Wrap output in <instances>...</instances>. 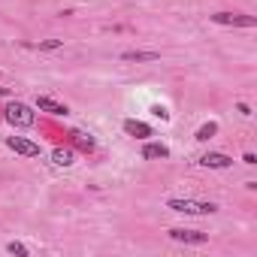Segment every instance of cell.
I'll return each mask as SVG.
<instances>
[{"instance_id": "obj_1", "label": "cell", "mask_w": 257, "mask_h": 257, "mask_svg": "<svg viewBox=\"0 0 257 257\" xmlns=\"http://www.w3.org/2000/svg\"><path fill=\"white\" fill-rule=\"evenodd\" d=\"M166 206L173 212H185V215H212V212H218L215 203H197V200H169Z\"/></svg>"}, {"instance_id": "obj_8", "label": "cell", "mask_w": 257, "mask_h": 257, "mask_svg": "<svg viewBox=\"0 0 257 257\" xmlns=\"http://www.w3.org/2000/svg\"><path fill=\"white\" fill-rule=\"evenodd\" d=\"M124 133H127V136H136V140H148V136H151V127L142 124V121H133V118H127V121H124Z\"/></svg>"}, {"instance_id": "obj_14", "label": "cell", "mask_w": 257, "mask_h": 257, "mask_svg": "<svg viewBox=\"0 0 257 257\" xmlns=\"http://www.w3.org/2000/svg\"><path fill=\"white\" fill-rule=\"evenodd\" d=\"M6 251H9V254H19V257H27V248H24L22 242H9Z\"/></svg>"}, {"instance_id": "obj_10", "label": "cell", "mask_w": 257, "mask_h": 257, "mask_svg": "<svg viewBox=\"0 0 257 257\" xmlns=\"http://www.w3.org/2000/svg\"><path fill=\"white\" fill-rule=\"evenodd\" d=\"M158 51H124L121 61H158Z\"/></svg>"}, {"instance_id": "obj_2", "label": "cell", "mask_w": 257, "mask_h": 257, "mask_svg": "<svg viewBox=\"0 0 257 257\" xmlns=\"http://www.w3.org/2000/svg\"><path fill=\"white\" fill-rule=\"evenodd\" d=\"M6 121L12 127H30L33 124V109L27 103H9L6 106Z\"/></svg>"}, {"instance_id": "obj_3", "label": "cell", "mask_w": 257, "mask_h": 257, "mask_svg": "<svg viewBox=\"0 0 257 257\" xmlns=\"http://www.w3.org/2000/svg\"><path fill=\"white\" fill-rule=\"evenodd\" d=\"M209 19L215 24H233V27H254L257 24L254 15H242V12H215V15H209Z\"/></svg>"}, {"instance_id": "obj_5", "label": "cell", "mask_w": 257, "mask_h": 257, "mask_svg": "<svg viewBox=\"0 0 257 257\" xmlns=\"http://www.w3.org/2000/svg\"><path fill=\"white\" fill-rule=\"evenodd\" d=\"M169 236L176 239V242H185V245H206L209 242V236L200 233V230H185V227H173Z\"/></svg>"}, {"instance_id": "obj_7", "label": "cell", "mask_w": 257, "mask_h": 257, "mask_svg": "<svg viewBox=\"0 0 257 257\" xmlns=\"http://www.w3.org/2000/svg\"><path fill=\"white\" fill-rule=\"evenodd\" d=\"M37 109H40V112H48V115H67V112H70L64 103L51 100V97H37Z\"/></svg>"}, {"instance_id": "obj_4", "label": "cell", "mask_w": 257, "mask_h": 257, "mask_svg": "<svg viewBox=\"0 0 257 257\" xmlns=\"http://www.w3.org/2000/svg\"><path fill=\"white\" fill-rule=\"evenodd\" d=\"M197 164L206 166V169H227V166H233V158L224 154V151H206Z\"/></svg>"}, {"instance_id": "obj_6", "label": "cell", "mask_w": 257, "mask_h": 257, "mask_svg": "<svg viewBox=\"0 0 257 257\" xmlns=\"http://www.w3.org/2000/svg\"><path fill=\"white\" fill-rule=\"evenodd\" d=\"M6 145H9L12 151L24 154V158H40V145H37V142H30V140H24V136H9Z\"/></svg>"}, {"instance_id": "obj_11", "label": "cell", "mask_w": 257, "mask_h": 257, "mask_svg": "<svg viewBox=\"0 0 257 257\" xmlns=\"http://www.w3.org/2000/svg\"><path fill=\"white\" fill-rule=\"evenodd\" d=\"M51 161H55L58 166H70L73 164V151L70 148H55L51 151Z\"/></svg>"}, {"instance_id": "obj_13", "label": "cell", "mask_w": 257, "mask_h": 257, "mask_svg": "<svg viewBox=\"0 0 257 257\" xmlns=\"http://www.w3.org/2000/svg\"><path fill=\"white\" fill-rule=\"evenodd\" d=\"M73 142L82 145L85 151H91V148H94V140H91V136H85V133H73Z\"/></svg>"}, {"instance_id": "obj_9", "label": "cell", "mask_w": 257, "mask_h": 257, "mask_svg": "<svg viewBox=\"0 0 257 257\" xmlns=\"http://www.w3.org/2000/svg\"><path fill=\"white\" fill-rule=\"evenodd\" d=\"M142 158H145V161H158V158L164 161V158H169V148H166V145H158V142H151V145L142 148Z\"/></svg>"}, {"instance_id": "obj_12", "label": "cell", "mask_w": 257, "mask_h": 257, "mask_svg": "<svg viewBox=\"0 0 257 257\" xmlns=\"http://www.w3.org/2000/svg\"><path fill=\"white\" fill-rule=\"evenodd\" d=\"M215 133H218V124H215V121H209V124H203V127L197 130L194 140H197V142H206V140H212Z\"/></svg>"}, {"instance_id": "obj_15", "label": "cell", "mask_w": 257, "mask_h": 257, "mask_svg": "<svg viewBox=\"0 0 257 257\" xmlns=\"http://www.w3.org/2000/svg\"><path fill=\"white\" fill-rule=\"evenodd\" d=\"M37 48H61V40H46V43H40Z\"/></svg>"}]
</instances>
